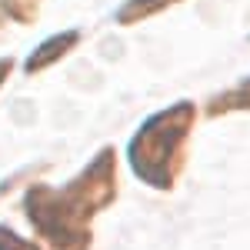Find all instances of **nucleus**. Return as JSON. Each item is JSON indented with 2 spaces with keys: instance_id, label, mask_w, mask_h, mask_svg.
<instances>
[{
  "instance_id": "1",
  "label": "nucleus",
  "mask_w": 250,
  "mask_h": 250,
  "mask_svg": "<svg viewBox=\"0 0 250 250\" xmlns=\"http://www.w3.org/2000/svg\"><path fill=\"white\" fill-rule=\"evenodd\" d=\"M117 197V154L104 147L100 157L67 187H30L23 210L37 233L54 250H87L90 247V217Z\"/></svg>"
},
{
  "instance_id": "8",
  "label": "nucleus",
  "mask_w": 250,
  "mask_h": 250,
  "mask_svg": "<svg viewBox=\"0 0 250 250\" xmlns=\"http://www.w3.org/2000/svg\"><path fill=\"white\" fill-rule=\"evenodd\" d=\"M10 70H14V60H7V57H3V60H0V83L10 77Z\"/></svg>"
},
{
  "instance_id": "5",
  "label": "nucleus",
  "mask_w": 250,
  "mask_h": 250,
  "mask_svg": "<svg viewBox=\"0 0 250 250\" xmlns=\"http://www.w3.org/2000/svg\"><path fill=\"white\" fill-rule=\"evenodd\" d=\"M40 3H43V0H0L3 14L14 17V20H20V23H30V20L37 17Z\"/></svg>"
},
{
  "instance_id": "3",
  "label": "nucleus",
  "mask_w": 250,
  "mask_h": 250,
  "mask_svg": "<svg viewBox=\"0 0 250 250\" xmlns=\"http://www.w3.org/2000/svg\"><path fill=\"white\" fill-rule=\"evenodd\" d=\"M77 40H80L77 30H67V34H57V37H50L47 43H40L37 50L27 57V74H37V70H43V67L57 63L67 50H74V47H77Z\"/></svg>"
},
{
  "instance_id": "6",
  "label": "nucleus",
  "mask_w": 250,
  "mask_h": 250,
  "mask_svg": "<svg viewBox=\"0 0 250 250\" xmlns=\"http://www.w3.org/2000/svg\"><path fill=\"white\" fill-rule=\"evenodd\" d=\"M233 107H250V80H244L233 94H224L220 100L210 104V114H220V110H233Z\"/></svg>"
},
{
  "instance_id": "7",
  "label": "nucleus",
  "mask_w": 250,
  "mask_h": 250,
  "mask_svg": "<svg viewBox=\"0 0 250 250\" xmlns=\"http://www.w3.org/2000/svg\"><path fill=\"white\" fill-rule=\"evenodd\" d=\"M0 250H40V247L30 244V240H23V237H17L10 227H0Z\"/></svg>"
},
{
  "instance_id": "4",
  "label": "nucleus",
  "mask_w": 250,
  "mask_h": 250,
  "mask_svg": "<svg viewBox=\"0 0 250 250\" xmlns=\"http://www.w3.org/2000/svg\"><path fill=\"white\" fill-rule=\"evenodd\" d=\"M170 3H177V0H127V3L117 10V20H120V23H137V20L150 17V14L167 10Z\"/></svg>"
},
{
  "instance_id": "2",
  "label": "nucleus",
  "mask_w": 250,
  "mask_h": 250,
  "mask_svg": "<svg viewBox=\"0 0 250 250\" xmlns=\"http://www.w3.org/2000/svg\"><path fill=\"white\" fill-rule=\"evenodd\" d=\"M193 124V104H173L150 117L130 140V167L150 187H170L180 170V150Z\"/></svg>"
},
{
  "instance_id": "9",
  "label": "nucleus",
  "mask_w": 250,
  "mask_h": 250,
  "mask_svg": "<svg viewBox=\"0 0 250 250\" xmlns=\"http://www.w3.org/2000/svg\"><path fill=\"white\" fill-rule=\"evenodd\" d=\"M0 23H3V17H0Z\"/></svg>"
}]
</instances>
